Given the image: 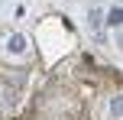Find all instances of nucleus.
I'll use <instances>...</instances> for the list:
<instances>
[{
  "label": "nucleus",
  "mask_w": 123,
  "mask_h": 120,
  "mask_svg": "<svg viewBox=\"0 0 123 120\" xmlns=\"http://www.w3.org/2000/svg\"><path fill=\"white\" fill-rule=\"evenodd\" d=\"M120 114H123V97H120V94H113V101H110V117H113V120H120Z\"/></svg>",
  "instance_id": "nucleus-2"
},
{
  "label": "nucleus",
  "mask_w": 123,
  "mask_h": 120,
  "mask_svg": "<svg viewBox=\"0 0 123 120\" xmlns=\"http://www.w3.org/2000/svg\"><path fill=\"white\" fill-rule=\"evenodd\" d=\"M6 49H10V52H23V49H26V39H23V36H10Z\"/></svg>",
  "instance_id": "nucleus-3"
},
{
  "label": "nucleus",
  "mask_w": 123,
  "mask_h": 120,
  "mask_svg": "<svg viewBox=\"0 0 123 120\" xmlns=\"http://www.w3.org/2000/svg\"><path fill=\"white\" fill-rule=\"evenodd\" d=\"M120 23H123V10H120V3H113L110 13H107V26H113V29H117Z\"/></svg>",
  "instance_id": "nucleus-1"
}]
</instances>
